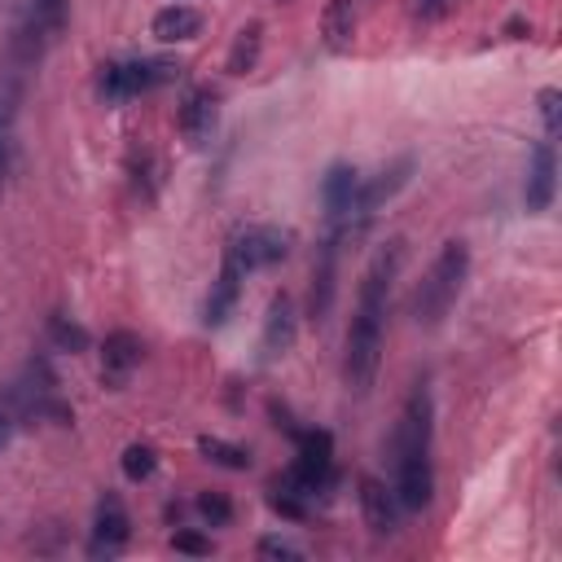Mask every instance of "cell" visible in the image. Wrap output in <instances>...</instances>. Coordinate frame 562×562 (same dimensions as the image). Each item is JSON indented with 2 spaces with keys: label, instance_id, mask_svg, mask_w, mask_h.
I'll list each match as a JSON object with an SVG mask.
<instances>
[{
  "label": "cell",
  "instance_id": "cell-1",
  "mask_svg": "<svg viewBox=\"0 0 562 562\" xmlns=\"http://www.w3.org/2000/svg\"><path fill=\"white\" fill-rule=\"evenodd\" d=\"M404 263V241H386L364 281H360V299H356V316H351V329H347V351H342V382L347 391L356 395H369L373 378H378V360H382V316H386V294H391V281Z\"/></svg>",
  "mask_w": 562,
  "mask_h": 562
},
{
  "label": "cell",
  "instance_id": "cell-2",
  "mask_svg": "<svg viewBox=\"0 0 562 562\" xmlns=\"http://www.w3.org/2000/svg\"><path fill=\"white\" fill-rule=\"evenodd\" d=\"M395 501L404 509H426L435 496L430 470V395L417 386L395 426Z\"/></svg>",
  "mask_w": 562,
  "mask_h": 562
},
{
  "label": "cell",
  "instance_id": "cell-3",
  "mask_svg": "<svg viewBox=\"0 0 562 562\" xmlns=\"http://www.w3.org/2000/svg\"><path fill=\"white\" fill-rule=\"evenodd\" d=\"M465 272H470V250H465V241H443V250L435 255L430 272L422 277V285H417V294H413V321H417L422 329H435V325L448 316V307L457 303V294H461V285H465Z\"/></svg>",
  "mask_w": 562,
  "mask_h": 562
},
{
  "label": "cell",
  "instance_id": "cell-4",
  "mask_svg": "<svg viewBox=\"0 0 562 562\" xmlns=\"http://www.w3.org/2000/svg\"><path fill=\"white\" fill-rule=\"evenodd\" d=\"M176 75H180V66H176V61H158V57L110 61V66H101V92H105L110 101H127V97H136V92H145V88H154V83L176 79Z\"/></svg>",
  "mask_w": 562,
  "mask_h": 562
},
{
  "label": "cell",
  "instance_id": "cell-5",
  "mask_svg": "<svg viewBox=\"0 0 562 562\" xmlns=\"http://www.w3.org/2000/svg\"><path fill=\"white\" fill-rule=\"evenodd\" d=\"M224 255H233L241 272L272 268V263H281L290 255V233H281L272 224H246L241 233H233V241H228Z\"/></svg>",
  "mask_w": 562,
  "mask_h": 562
},
{
  "label": "cell",
  "instance_id": "cell-6",
  "mask_svg": "<svg viewBox=\"0 0 562 562\" xmlns=\"http://www.w3.org/2000/svg\"><path fill=\"white\" fill-rule=\"evenodd\" d=\"M338 237L342 228H329L321 250H316V263H312V290H307V316L316 325L329 321L334 312V294H338Z\"/></svg>",
  "mask_w": 562,
  "mask_h": 562
},
{
  "label": "cell",
  "instance_id": "cell-7",
  "mask_svg": "<svg viewBox=\"0 0 562 562\" xmlns=\"http://www.w3.org/2000/svg\"><path fill=\"white\" fill-rule=\"evenodd\" d=\"M408 171H413V158H395L391 167H382L373 180H360V193H356V211H351V228H364L373 220V211L395 198L404 184H408Z\"/></svg>",
  "mask_w": 562,
  "mask_h": 562
},
{
  "label": "cell",
  "instance_id": "cell-8",
  "mask_svg": "<svg viewBox=\"0 0 562 562\" xmlns=\"http://www.w3.org/2000/svg\"><path fill=\"white\" fill-rule=\"evenodd\" d=\"M356 193H360V171L347 167V162H334V167L325 171V180H321V202H325V220H329V228L351 224Z\"/></svg>",
  "mask_w": 562,
  "mask_h": 562
},
{
  "label": "cell",
  "instance_id": "cell-9",
  "mask_svg": "<svg viewBox=\"0 0 562 562\" xmlns=\"http://www.w3.org/2000/svg\"><path fill=\"white\" fill-rule=\"evenodd\" d=\"M294 334H299V321H294V299H290V294H277V299L268 303V316H263L259 360H263V364L281 360V356L294 347Z\"/></svg>",
  "mask_w": 562,
  "mask_h": 562
},
{
  "label": "cell",
  "instance_id": "cell-10",
  "mask_svg": "<svg viewBox=\"0 0 562 562\" xmlns=\"http://www.w3.org/2000/svg\"><path fill=\"white\" fill-rule=\"evenodd\" d=\"M360 514H364V522H369L373 536H395V531H400V501H395V492H391L382 479H373V474L360 479Z\"/></svg>",
  "mask_w": 562,
  "mask_h": 562
},
{
  "label": "cell",
  "instance_id": "cell-11",
  "mask_svg": "<svg viewBox=\"0 0 562 562\" xmlns=\"http://www.w3.org/2000/svg\"><path fill=\"white\" fill-rule=\"evenodd\" d=\"M127 536H132L127 509H123L119 496L105 492L101 505H97V536H92V544H88V558H114V553L127 544Z\"/></svg>",
  "mask_w": 562,
  "mask_h": 562
},
{
  "label": "cell",
  "instance_id": "cell-12",
  "mask_svg": "<svg viewBox=\"0 0 562 562\" xmlns=\"http://www.w3.org/2000/svg\"><path fill=\"white\" fill-rule=\"evenodd\" d=\"M215 114H220L215 92H211V88H193V92L184 97V105H180V136H184L193 149H202V145L211 140V132H215Z\"/></svg>",
  "mask_w": 562,
  "mask_h": 562
},
{
  "label": "cell",
  "instance_id": "cell-13",
  "mask_svg": "<svg viewBox=\"0 0 562 562\" xmlns=\"http://www.w3.org/2000/svg\"><path fill=\"white\" fill-rule=\"evenodd\" d=\"M140 351H145V347H140V338H136V334L114 329V334L105 338V351H101V356H105L101 382H105V386H123V382H127V373L140 364Z\"/></svg>",
  "mask_w": 562,
  "mask_h": 562
},
{
  "label": "cell",
  "instance_id": "cell-14",
  "mask_svg": "<svg viewBox=\"0 0 562 562\" xmlns=\"http://www.w3.org/2000/svg\"><path fill=\"white\" fill-rule=\"evenodd\" d=\"M241 268H237V259L233 255H224V263H220V277H215V285H211V294H206V325H224L228 321V312L237 307V294H241Z\"/></svg>",
  "mask_w": 562,
  "mask_h": 562
},
{
  "label": "cell",
  "instance_id": "cell-15",
  "mask_svg": "<svg viewBox=\"0 0 562 562\" xmlns=\"http://www.w3.org/2000/svg\"><path fill=\"white\" fill-rule=\"evenodd\" d=\"M553 184H558V162H553V149L549 145H536L531 154V171H527V211H549L553 202Z\"/></svg>",
  "mask_w": 562,
  "mask_h": 562
},
{
  "label": "cell",
  "instance_id": "cell-16",
  "mask_svg": "<svg viewBox=\"0 0 562 562\" xmlns=\"http://www.w3.org/2000/svg\"><path fill=\"white\" fill-rule=\"evenodd\" d=\"M351 40H356V9H351V0H329L325 18H321V44L329 53H347Z\"/></svg>",
  "mask_w": 562,
  "mask_h": 562
},
{
  "label": "cell",
  "instance_id": "cell-17",
  "mask_svg": "<svg viewBox=\"0 0 562 562\" xmlns=\"http://www.w3.org/2000/svg\"><path fill=\"white\" fill-rule=\"evenodd\" d=\"M202 31V13L198 9H184V4H171V9H158L154 13V35L162 44H180V40H193Z\"/></svg>",
  "mask_w": 562,
  "mask_h": 562
},
{
  "label": "cell",
  "instance_id": "cell-18",
  "mask_svg": "<svg viewBox=\"0 0 562 562\" xmlns=\"http://www.w3.org/2000/svg\"><path fill=\"white\" fill-rule=\"evenodd\" d=\"M259 48H263V22H246L228 48V75H250L259 61Z\"/></svg>",
  "mask_w": 562,
  "mask_h": 562
},
{
  "label": "cell",
  "instance_id": "cell-19",
  "mask_svg": "<svg viewBox=\"0 0 562 562\" xmlns=\"http://www.w3.org/2000/svg\"><path fill=\"white\" fill-rule=\"evenodd\" d=\"M198 452H202L206 461L224 465V470H246V465H250V452H246V448H237V443H228V439H215V435H202V439H198Z\"/></svg>",
  "mask_w": 562,
  "mask_h": 562
},
{
  "label": "cell",
  "instance_id": "cell-20",
  "mask_svg": "<svg viewBox=\"0 0 562 562\" xmlns=\"http://www.w3.org/2000/svg\"><path fill=\"white\" fill-rule=\"evenodd\" d=\"M154 465H158V452H154L149 443H132V448L123 452V474H127L132 483H145V479L154 474Z\"/></svg>",
  "mask_w": 562,
  "mask_h": 562
},
{
  "label": "cell",
  "instance_id": "cell-21",
  "mask_svg": "<svg viewBox=\"0 0 562 562\" xmlns=\"http://www.w3.org/2000/svg\"><path fill=\"white\" fill-rule=\"evenodd\" d=\"M48 334H53L57 351H88V329L83 325H70L66 316H53L48 321Z\"/></svg>",
  "mask_w": 562,
  "mask_h": 562
},
{
  "label": "cell",
  "instance_id": "cell-22",
  "mask_svg": "<svg viewBox=\"0 0 562 562\" xmlns=\"http://www.w3.org/2000/svg\"><path fill=\"white\" fill-rule=\"evenodd\" d=\"M198 514L211 522V527H228L233 522V501L224 492H202L198 496Z\"/></svg>",
  "mask_w": 562,
  "mask_h": 562
},
{
  "label": "cell",
  "instance_id": "cell-23",
  "mask_svg": "<svg viewBox=\"0 0 562 562\" xmlns=\"http://www.w3.org/2000/svg\"><path fill=\"white\" fill-rule=\"evenodd\" d=\"M558 105H562V92H558V88H544V92H540V119H544V132H549V136H558V127H562Z\"/></svg>",
  "mask_w": 562,
  "mask_h": 562
},
{
  "label": "cell",
  "instance_id": "cell-24",
  "mask_svg": "<svg viewBox=\"0 0 562 562\" xmlns=\"http://www.w3.org/2000/svg\"><path fill=\"white\" fill-rule=\"evenodd\" d=\"M268 505H272L277 514H285V518H307V509H303V501H299L294 492H285V487H277V492L268 496Z\"/></svg>",
  "mask_w": 562,
  "mask_h": 562
},
{
  "label": "cell",
  "instance_id": "cell-25",
  "mask_svg": "<svg viewBox=\"0 0 562 562\" xmlns=\"http://www.w3.org/2000/svg\"><path fill=\"white\" fill-rule=\"evenodd\" d=\"M171 544H176L180 553H193V558L211 553V540H206V536H198V531H176V536H171Z\"/></svg>",
  "mask_w": 562,
  "mask_h": 562
},
{
  "label": "cell",
  "instance_id": "cell-26",
  "mask_svg": "<svg viewBox=\"0 0 562 562\" xmlns=\"http://www.w3.org/2000/svg\"><path fill=\"white\" fill-rule=\"evenodd\" d=\"M259 553L263 558H299V549L285 544V540H259Z\"/></svg>",
  "mask_w": 562,
  "mask_h": 562
},
{
  "label": "cell",
  "instance_id": "cell-27",
  "mask_svg": "<svg viewBox=\"0 0 562 562\" xmlns=\"http://www.w3.org/2000/svg\"><path fill=\"white\" fill-rule=\"evenodd\" d=\"M35 9L44 13L48 26H61V13H66V0H35Z\"/></svg>",
  "mask_w": 562,
  "mask_h": 562
},
{
  "label": "cell",
  "instance_id": "cell-28",
  "mask_svg": "<svg viewBox=\"0 0 562 562\" xmlns=\"http://www.w3.org/2000/svg\"><path fill=\"white\" fill-rule=\"evenodd\" d=\"M417 13L435 22V18H443V13H448V0H417Z\"/></svg>",
  "mask_w": 562,
  "mask_h": 562
},
{
  "label": "cell",
  "instance_id": "cell-29",
  "mask_svg": "<svg viewBox=\"0 0 562 562\" xmlns=\"http://www.w3.org/2000/svg\"><path fill=\"white\" fill-rule=\"evenodd\" d=\"M9 176V136H4V119H0V180Z\"/></svg>",
  "mask_w": 562,
  "mask_h": 562
},
{
  "label": "cell",
  "instance_id": "cell-30",
  "mask_svg": "<svg viewBox=\"0 0 562 562\" xmlns=\"http://www.w3.org/2000/svg\"><path fill=\"white\" fill-rule=\"evenodd\" d=\"M0 443H4V417H0Z\"/></svg>",
  "mask_w": 562,
  "mask_h": 562
}]
</instances>
